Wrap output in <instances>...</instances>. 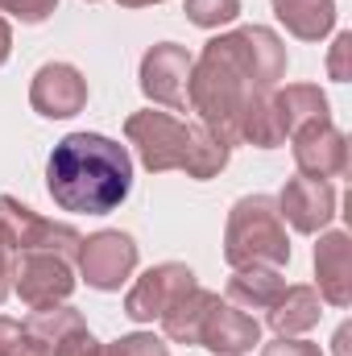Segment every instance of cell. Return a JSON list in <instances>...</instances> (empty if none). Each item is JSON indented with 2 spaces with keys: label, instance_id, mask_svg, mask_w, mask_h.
Segmentation results:
<instances>
[{
  "label": "cell",
  "instance_id": "6da1fadb",
  "mask_svg": "<svg viewBox=\"0 0 352 356\" xmlns=\"http://www.w3.org/2000/svg\"><path fill=\"white\" fill-rule=\"evenodd\" d=\"M286 75V50L269 29H237L228 38L207 42L199 63H191L186 99L203 116V129L237 145L245 141V120L265 104L273 83Z\"/></svg>",
  "mask_w": 352,
  "mask_h": 356
},
{
  "label": "cell",
  "instance_id": "7a4b0ae2",
  "mask_svg": "<svg viewBox=\"0 0 352 356\" xmlns=\"http://www.w3.org/2000/svg\"><path fill=\"white\" fill-rule=\"evenodd\" d=\"M46 186L63 211L79 216H108L125 203L133 186V162L125 145L99 133H71L54 145L46 162Z\"/></svg>",
  "mask_w": 352,
  "mask_h": 356
},
{
  "label": "cell",
  "instance_id": "3957f363",
  "mask_svg": "<svg viewBox=\"0 0 352 356\" xmlns=\"http://www.w3.org/2000/svg\"><path fill=\"white\" fill-rule=\"evenodd\" d=\"M125 133L141 149V162L150 170H186L191 178H211L228 162L224 141H216L207 129L182 124L170 112H137L129 116Z\"/></svg>",
  "mask_w": 352,
  "mask_h": 356
},
{
  "label": "cell",
  "instance_id": "277c9868",
  "mask_svg": "<svg viewBox=\"0 0 352 356\" xmlns=\"http://www.w3.org/2000/svg\"><path fill=\"white\" fill-rule=\"evenodd\" d=\"M224 257L228 266H286L290 261V241L278 216V203L265 195H249L232 207L228 216V241H224Z\"/></svg>",
  "mask_w": 352,
  "mask_h": 356
},
{
  "label": "cell",
  "instance_id": "5b68a950",
  "mask_svg": "<svg viewBox=\"0 0 352 356\" xmlns=\"http://www.w3.org/2000/svg\"><path fill=\"white\" fill-rule=\"evenodd\" d=\"M0 224L8 228V236H13V245H17V253H33V249H38V253L71 257V253H79V241H83L75 228L33 216L25 203H17V199H8V195H0Z\"/></svg>",
  "mask_w": 352,
  "mask_h": 356
},
{
  "label": "cell",
  "instance_id": "8992f818",
  "mask_svg": "<svg viewBox=\"0 0 352 356\" xmlns=\"http://www.w3.org/2000/svg\"><path fill=\"white\" fill-rule=\"evenodd\" d=\"M13 286H17V294L33 307V311H42V307H58L71 290H75V277H71V266H67V257H58V253H17V266H13Z\"/></svg>",
  "mask_w": 352,
  "mask_h": 356
},
{
  "label": "cell",
  "instance_id": "52a82bcc",
  "mask_svg": "<svg viewBox=\"0 0 352 356\" xmlns=\"http://www.w3.org/2000/svg\"><path fill=\"white\" fill-rule=\"evenodd\" d=\"M186 290H195V273H191L186 266H178V261H166V266L150 269V273L129 290V298H125V315L137 319V323L162 319Z\"/></svg>",
  "mask_w": 352,
  "mask_h": 356
},
{
  "label": "cell",
  "instance_id": "ba28073f",
  "mask_svg": "<svg viewBox=\"0 0 352 356\" xmlns=\"http://www.w3.org/2000/svg\"><path fill=\"white\" fill-rule=\"evenodd\" d=\"M79 266L95 290H120V282L137 266V245L125 232H95L79 241Z\"/></svg>",
  "mask_w": 352,
  "mask_h": 356
},
{
  "label": "cell",
  "instance_id": "9c48e42d",
  "mask_svg": "<svg viewBox=\"0 0 352 356\" xmlns=\"http://www.w3.org/2000/svg\"><path fill=\"white\" fill-rule=\"evenodd\" d=\"M294 162H298V175L307 178H340L349 175V141L340 129H332V120H315V124H303L294 133Z\"/></svg>",
  "mask_w": 352,
  "mask_h": 356
},
{
  "label": "cell",
  "instance_id": "30bf717a",
  "mask_svg": "<svg viewBox=\"0 0 352 356\" xmlns=\"http://www.w3.org/2000/svg\"><path fill=\"white\" fill-rule=\"evenodd\" d=\"M186 79H191V54L175 42H162L141 58V91L175 112L186 108Z\"/></svg>",
  "mask_w": 352,
  "mask_h": 356
},
{
  "label": "cell",
  "instance_id": "8fae6325",
  "mask_svg": "<svg viewBox=\"0 0 352 356\" xmlns=\"http://www.w3.org/2000/svg\"><path fill=\"white\" fill-rule=\"evenodd\" d=\"M29 99L42 116L50 120H63V116H75L83 104H88V79L71 67V63H46L38 75H33V88Z\"/></svg>",
  "mask_w": 352,
  "mask_h": 356
},
{
  "label": "cell",
  "instance_id": "7c38bea8",
  "mask_svg": "<svg viewBox=\"0 0 352 356\" xmlns=\"http://www.w3.org/2000/svg\"><path fill=\"white\" fill-rule=\"evenodd\" d=\"M278 216H286L298 232H319L332 216H336V191L332 182L323 178H290L282 186V199H278Z\"/></svg>",
  "mask_w": 352,
  "mask_h": 356
},
{
  "label": "cell",
  "instance_id": "4fadbf2b",
  "mask_svg": "<svg viewBox=\"0 0 352 356\" xmlns=\"http://www.w3.org/2000/svg\"><path fill=\"white\" fill-rule=\"evenodd\" d=\"M257 340H262L257 319H253L249 311L232 307V302H216V307L207 311L203 327H199V344H203V348H211V353H220V356L249 353Z\"/></svg>",
  "mask_w": 352,
  "mask_h": 356
},
{
  "label": "cell",
  "instance_id": "5bb4252c",
  "mask_svg": "<svg viewBox=\"0 0 352 356\" xmlns=\"http://www.w3.org/2000/svg\"><path fill=\"white\" fill-rule=\"evenodd\" d=\"M315 273H319V294L332 307H349L352 298V245L344 232H328L315 245Z\"/></svg>",
  "mask_w": 352,
  "mask_h": 356
},
{
  "label": "cell",
  "instance_id": "9a60e30c",
  "mask_svg": "<svg viewBox=\"0 0 352 356\" xmlns=\"http://www.w3.org/2000/svg\"><path fill=\"white\" fill-rule=\"evenodd\" d=\"M319 294L311 286H286L278 294V302L269 307V323L278 336H298V332H311L319 323Z\"/></svg>",
  "mask_w": 352,
  "mask_h": 356
},
{
  "label": "cell",
  "instance_id": "2e32d148",
  "mask_svg": "<svg viewBox=\"0 0 352 356\" xmlns=\"http://www.w3.org/2000/svg\"><path fill=\"white\" fill-rule=\"evenodd\" d=\"M273 13L303 42H319L336 25V0H273Z\"/></svg>",
  "mask_w": 352,
  "mask_h": 356
},
{
  "label": "cell",
  "instance_id": "e0dca14e",
  "mask_svg": "<svg viewBox=\"0 0 352 356\" xmlns=\"http://www.w3.org/2000/svg\"><path fill=\"white\" fill-rule=\"evenodd\" d=\"M286 290V282L278 277V269L269 266H245L237 269V277L228 282V302L241 307V311H269L278 302V294Z\"/></svg>",
  "mask_w": 352,
  "mask_h": 356
},
{
  "label": "cell",
  "instance_id": "ac0fdd59",
  "mask_svg": "<svg viewBox=\"0 0 352 356\" xmlns=\"http://www.w3.org/2000/svg\"><path fill=\"white\" fill-rule=\"evenodd\" d=\"M220 302V294H211V290H186L182 298H178L175 307L162 315V332L178 340V344H199V327H203V319H207V311Z\"/></svg>",
  "mask_w": 352,
  "mask_h": 356
},
{
  "label": "cell",
  "instance_id": "d6986e66",
  "mask_svg": "<svg viewBox=\"0 0 352 356\" xmlns=\"http://www.w3.org/2000/svg\"><path fill=\"white\" fill-rule=\"evenodd\" d=\"M0 356H50V353L25 323L0 319Z\"/></svg>",
  "mask_w": 352,
  "mask_h": 356
},
{
  "label": "cell",
  "instance_id": "ffe728a7",
  "mask_svg": "<svg viewBox=\"0 0 352 356\" xmlns=\"http://www.w3.org/2000/svg\"><path fill=\"white\" fill-rule=\"evenodd\" d=\"M79 356H166V344L154 340V336H125V340H116V344H108V348L91 340Z\"/></svg>",
  "mask_w": 352,
  "mask_h": 356
},
{
  "label": "cell",
  "instance_id": "44dd1931",
  "mask_svg": "<svg viewBox=\"0 0 352 356\" xmlns=\"http://www.w3.org/2000/svg\"><path fill=\"white\" fill-rule=\"evenodd\" d=\"M237 13H241V0H186V17L203 29L228 25V21H237Z\"/></svg>",
  "mask_w": 352,
  "mask_h": 356
},
{
  "label": "cell",
  "instance_id": "7402d4cb",
  "mask_svg": "<svg viewBox=\"0 0 352 356\" xmlns=\"http://www.w3.org/2000/svg\"><path fill=\"white\" fill-rule=\"evenodd\" d=\"M54 8H58V0H0V13H13V17L29 21V25L46 21Z\"/></svg>",
  "mask_w": 352,
  "mask_h": 356
},
{
  "label": "cell",
  "instance_id": "603a6c76",
  "mask_svg": "<svg viewBox=\"0 0 352 356\" xmlns=\"http://www.w3.org/2000/svg\"><path fill=\"white\" fill-rule=\"evenodd\" d=\"M13 266H17V245H13L8 228L0 224V302H4L8 290H13Z\"/></svg>",
  "mask_w": 352,
  "mask_h": 356
},
{
  "label": "cell",
  "instance_id": "cb8c5ba5",
  "mask_svg": "<svg viewBox=\"0 0 352 356\" xmlns=\"http://www.w3.org/2000/svg\"><path fill=\"white\" fill-rule=\"evenodd\" d=\"M349 54H352V33H340L336 38V46H332V58H328V71H332V79H349Z\"/></svg>",
  "mask_w": 352,
  "mask_h": 356
},
{
  "label": "cell",
  "instance_id": "d4e9b609",
  "mask_svg": "<svg viewBox=\"0 0 352 356\" xmlns=\"http://www.w3.org/2000/svg\"><path fill=\"white\" fill-rule=\"evenodd\" d=\"M262 356H323L315 344H307V340H290V336H282L278 344H269Z\"/></svg>",
  "mask_w": 352,
  "mask_h": 356
},
{
  "label": "cell",
  "instance_id": "484cf974",
  "mask_svg": "<svg viewBox=\"0 0 352 356\" xmlns=\"http://www.w3.org/2000/svg\"><path fill=\"white\" fill-rule=\"evenodd\" d=\"M8 46H13V33H8V25L0 21V63L8 58Z\"/></svg>",
  "mask_w": 352,
  "mask_h": 356
},
{
  "label": "cell",
  "instance_id": "4316f807",
  "mask_svg": "<svg viewBox=\"0 0 352 356\" xmlns=\"http://www.w3.org/2000/svg\"><path fill=\"white\" fill-rule=\"evenodd\" d=\"M336 356H349V327H340V336H336Z\"/></svg>",
  "mask_w": 352,
  "mask_h": 356
},
{
  "label": "cell",
  "instance_id": "83f0119b",
  "mask_svg": "<svg viewBox=\"0 0 352 356\" xmlns=\"http://www.w3.org/2000/svg\"><path fill=\"white\" fill-rule=\"evenodd\" d=\"M125 8H141V4H158V0H120Z\"/></svg>",
  "mask_w": 352,
  "mask_h": 356
}]
</instances>
